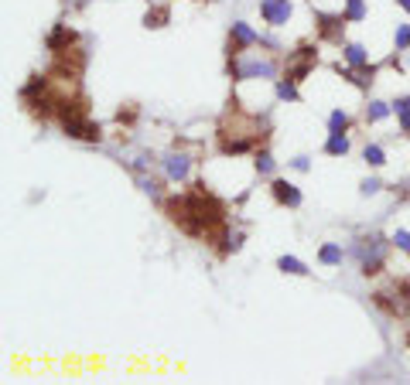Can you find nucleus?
Masks as SVG:
<instances>
[{"label": "nucleus", "instance_id": "nucleus-1", "mask_svg": "<svg viewBox=\"0 0 410 385\" xmlns=\"http://www.w3.org/2000/svg\"><path fill=\"white\" fill-rule=\"evenodd\" d=\"M161 208H164V215L171 218V225H178L189 239H199L205 246H212L222 260L233 256V229H229L226 201L216 198L205 188V181H195L185 191L168 195Z\"/></svg>", "mask_w": 410, "mask_h": 385}, {"label": "nucleus", "instance_id": "nucleus-2", "mask_svg": "<svg viewBox=\"0 0 410 385\" xmlns=\"http://www.w3.org/2000/svg\"><path fill=\"white\" fill-rule=\"evenodd\" d=\"M270 137V126H267V116L260 113H246L239 96L229 99V106L222 113L219 126H216V150L222 157H243L250 150H260Z\"/></svg>", "mask_w": 410, "mask_h": 385}, {"label": "nucleus", "instance_id": "nucleus-3", "mask_svg": "<svg viewBox=\"0 0 410 385\" xmlns=\"http://www.w3.org/2000/svg\"><path fill=\"white\" fill-rule=\"evenodd\" d=\"M390 246H394V239H383V235L373 232V235L356 239L349 252H352L356 262H359V273L369 279V277H379V273L386 270V252H390Z\"/></svg>", "mask_w": 410, "mask_h": 385}, {"label": "nucleus", "instance_id": "nucleus-4", "mask_svg": "<svg viewBox=\"0 0 410 385\" xmlns=\"http://www.w3.org/2000/svg\"><path fill=\"white\" fill-rule=\"evenodd\" d=\"M373 304L396 321H410V279H390L373 293Z\"/></svg>", "mask_w": 410, "mask_h": 385}, {"label": "nucleus", "instance_id": "nucleus-5", "mask_svg": "<svg viewBox=\"0 0 410 385\" xmlns=\"http://www.w3.org/2000/svg\"><path fill=\"white\" fill-rule=\"evenodd\" d=\"M226 76L233 82H243V78H277V62L274 58H260V55H229L226 62Z\"/></svg>", "mask_w": 410, "mask_h": 385}, {"label": "nucleus", "instance_id": "nucleus-6", "mask_svg": "<svg viewBox=\"0 0 410 385\" xmlns=\"http://www.w3.org/2000/svg\"><path fill=\"white\" fill-rule=\"evenodd\" d=\"M264 45V38L253 31L246 21H233V28H229V41H226V55H243V51H250V48Z\"/></svg>", "mask_w": 410, "mask_h": 385}, {"label": "nucleus", "instance_id": "nucleus-7", "mask_svg": "<svg viewBox=\"0 0 410 385\" xmlns=\"http://www.w3.org/2000/svg\"><path fill=\"white\" fill-rule=\"evenodd\" d=\"M62 133L69 140H82V143H99L103 140V126L89 120V116H76V120H65Z\"/></svg>", "mask_w": 410, "mask_h": 385}, {"label": "nucleus", "instance_id": "nucleus-8", "mask_svg": "<svg viewBox=\"0 0 410 385\" xmlns=\"http://www.w3.org/2000/svg\"><path fill=\"white\" fill-rule=\"evenodd\" d=\"M346 14H325V11H315V28L321 41H331V45H342V34H346Z\"/></svg>", "mask_w": 410, "mask_h": 385}, {"label": "nucleus", "instance_id": "nucleus-9", "mask_svg": "<svg viewBox=\"0 0 410 385\" xmlns=\"http://www.w3.org/2000/svg\"><path fill=\"white\" fill-rule=\"evenodd\" d=\"M161 168H164V181L181 185V181H189V174H191V157L185 150H171V154H164Z\"/></svg>", "mask_w": 410, "mask_h": 385}, {"label": "nucleus", "instance_id": "nucleus-10", "mask_svg": "<svg viewBox=\"0 0 410 385\" xmlns=\"http://www.w3.org/2000/svg\"><path fill=\"white\" fill-rule=\"evenodd\" d=\"M294 14V4L291 0H260V17H264V24L270 28H284L287 21Z\"/></svg>", "mask_w": 410, "mask_h": 385}, {"label": "nucleus", "instance_id": "nucleus-11", "mask_svg": "<svg viewBox=\"0 0 410 385\" xmlns=\"http://www.w3.org/2000/svg\"><path fill=\"white\" fill-rule=\"evenodd\" d=\"M79 41H82L79 31H76V28H69V24H62V21H59V24L45 34V48L51 51V55H55V51H69V48H76Z\"/></svg>", "mask_w": 410, "mask_h": 385}, {"label": "nucleus", "instance_id": "nucleus-12", "mask_svg": "<svg viewBox=\"0 0 410 385\" xmlns=\"http://www.w3.org/2000/svg\"><path fill=\"white\" fill-rule=\"evenodd\" d=\"M270 195H274V201H277L281 208H301V201H304L301 188L291 185V181H284V178L270 181Z\"/></svg>", "mask_w": 410, "mask_h": 385}, {"label": "nucleus", "instance_id": "nucleus-13", "mask_svg": "<svg viewBox=\"0 0 410 385\" xmlns=\"http://www.w3.org/2000/svg\"><path fill=\"white\" fill-rule=\"evenodd\" d=\"M164 24H171V7H168V4H151L147 14H144V28H147V31H151V28L158 31Z\"/></svg>", "mask_w": 410, "mask_h": 385}, {"label": "nucleus", "instance_id": "nucleus-14", "mask_svg": "<svg viewBox=\"0 0 410 385\" xmlns=\"http://www.w3.org/2000/svg\"><path fill=\"white\" fill-rule=\"evenodd\" d=\"M342 58H346V65H352V68H366V65H369V55H366V48L359 45V41L342 45Z\"/></svg>", "mask_w": 410, "mask_h": 385}, {"label": "nucleus", "instance_id": "nucleus-15", "mask_svg": "<svg viewBox=\"0 0 410 385\" xmlns=\"http://www.w3.org/2000/svg\"><path fill=\"white\" fill-rule=\"evenodd\" d=\"M253 168H256V174H260V178H270V174H274V168H277V160L270 157L267 143H264L260 150H253Z\"/></svg>", "mask_w": 410, "mask_h": 385}, {"label": "nucleus", "instance_id": "nucleus-16", "mask_svg": "<svg viewBox=\"0 0 410 385\" xmlns=\"http://www.w3.org/2000/svg\"><path fill=\"white\" fill-rule=\"evenodd\" d=\"M315 65L318 62H304V58H287V78H294V82H304V78L315 72Z\"/></svg>", "mask_w": 410, "mask_h": 385}, {"label": "nucleus", "instance_id": "nucleus-17", "mask_svg": "<svg viewBox=\"0 0 410 385\" xmlns=\"http://www.w3.org/2000/svg\"><path fill=\"white\" fill-rule=\"evenodd\" d=\"M349 150H352V143H349L346 133H329V140H325V154L329 157H346Z\"/></svg>", "mask_w": 410, "mask_h": 385}, {"label": "nucleus", "instance_id": "nucleus-18", "mask_svg": "<svg viewBox=\"0 0 410 385\" xmlns=\"http://www.w3.org/2000/svg\"><path fill=\"white\" fill-rule=\"evenodd\" d=\"M342 260H346V252H342V246H335V242H325V246L318 249V262L321 266H342Z\"/></svg>", "mask_w": 410, "mask_h": 385}, {"label": "nucleus", "instance_id": "nucleus-19", "mask_svg": "<svg viewBox=\"0 0 410 385\" xmlns=\"http://www.w3.org/2000/svg\"><path fill=\"white\" fill-rule=\"evenodd\" d=\"M277 270L287 273V277H308V273H311V270H308L298 256H281V260H277Z\"/></svg>", "mask_w": 410, "mask_h": 385}, {"label": "nucleus", "instance_id": "nucleus-20", "mask_svg": "<svg viewBox=\"0 0 410 385\" xmlns=\"http://www.w3.org/2000/svg\"><path fill=\"white\" fill-rule=\"evenodd\" d=\"M394 113V103H383V99H373L369 106H366V120L369 123H383L386 116Z\"/></svg>", "mask_w": 410, "mask_h": 385}, {"label": "nucleus", "instance_id": "nucleus-21", "mask_svg": "<svg viewBox=\"0 0 410 385\" xmlns=\"http://www.w3.org/2000/svg\"><path fill=\"white\" fill-rule=\"evenodd\" d=\"M137 185H141V191L147 195V198H154L158 205H164V198H168V195L161 191V181H158V178H147V174H141V178H137Z\"/></svg>", "mask_w": 410, "mask_h": 385}, {"label": "nucleus", "instance_id": "nucleus-22", "mask_svg": "<svg viewBox=\"0 0 410 385\" xmlns=\"http://www.w3.org/2000/svg\"><path fill=\"white\" fill-rule=\"evenodd\" d=\"M274 89H277V99H284V103H298L301 99V93H298V82H294V78H277V86H274Z\"/></svg>", "mask_w": 410, "mask_h": 385}, {"label": "nucleus", "instance_id": "nucleus-23", "mask_svg": "<svg viewBox=\"0 0 410 385\" xmlns=\"http://www.w3.org/2000/svg\"><path fill=\"white\" fill-rule=\"evenodd\" d=\"M394 113H396V123H400V130H404V133H410V93L400 96V99H394Z\"/></svg>", "mask_w": 410, "mask_h": 385}, {"label": "nucleus", "instance_id": "nucleus-24", "mask_svg": "<svg viewBox=\"0 0 410 385\" xmlns=\"http://www.w3.org/2000/svg\"><path fill=\"white\" fill-rule=\"evenodd\" d=\"M349 126H352L349 113H342V109H331V113H329V133H349Z\"/></svg>", "mask_w": 410, "mask_h": 385}, {"label": "nucleus", "instance_id": "nucleus-25", "mask_svg": "<svg viewBox=\"0 0 410 385\" xmlns=\"http://www.w3.org/2000/svg\"><path fill=\"white\" fill-rule=\"evenodd\" d=\"M346 21L349 24H359V21H366V0H346Z\"/></svg>", "mask_w": 410, "mask_h": 385}, {"label": "nucleus", "instance_id": "nucleus-26", "mask_svg": "<svg viewBox=\"0 0 410 385\" xmlns=\"http://www.w3.org/2000/svg\"><path fill=\"white\" fill-rule=\"evenodd\" d=\"M363 157H366V164H369V168H383V164H386V150H383L379 143H366Z\"/></svg>", "mask_w": 410, "mask_h": 385}, {"label": "nucleus", "instance_id": "nucleus-27", "mask_svg": "<svg viewBox=\"0 0 410 385\" xmlns=\"http://www.w3.org/2000/svg\"><path fill=\"white\" fill-rule=\"evenodd\" d=\"M287 58H304V62H318V45H308V41H304V45H298L294 51H291V55H287Z\"/></svg>", "mask_w": 410, "mask_h": 385}, {"label": "nucleus", "instance_id": "nucleus-28", "mask_svg": "<svg viewBox=\"0 0 410 385\" xmlns=\"http://www.w3.org/2000/svg\"><path fill=\"white\" fill-rule=\"evenodd\" d=\"M394 48H396V51H407V48H410V24H396Z\"/></svg>", "mask_w": 410, "mask_h": 385}, {"label": "nucleus", "instance_id": "nucleus-29", "mask_svg": "<svg viewBox=\"0 0 410 385\" xmlns=\"http://www.w3.org/2000/svg\"><path fill=\"white\" fill-rule=\"evenodd\" d=\"M137 116H141V109L126 106V109H120V113H116V123H120V126H134V123H137Z\"/></svg>", "mask_w": 410, "mask_h": 385}, {"label": "nucleus", "instance_id": "nucleus-30", "mask_svg": "<svg viewBox=\"0 0 410 385\" xmlns=\"http://www.w3.org/2000/svg\"><path fill=\"white\" fill-rule=\"evenodd\" d=\"M390 239H394V246L400 249V252H407V256H410V232L407 229H396Z\"/></svg>", "mask_w": 410, "mask_h": 385}, {"label": "nucleus", "instance_id": "nucleus-31", "mask_svg": "<svg viewBox=\"0 0 410 385\" xmlns=\"http://www.w3.org/2000/svg\"><path fill=\"white\" fill-rule=\"evenodd\" d=\"M379 188H383V185H379V178H366L363 185H359V191H363V195H376Z\"/></svg>", "mask_w": 410, "mask_h": 385}, {"label": "nucleus", "instance_id": "nucleus-32", "mask_svg": "<svg viewBox=\"0 0 410 385\" xmlns=\"http://www.w3.org/2000/svg\"><path fill=\"white\" fill-rule=\"evenodd\" d=\"M291 168L304 174V170H311V160H308V157H294V160H291Z\"/></svg>", "mask_w": 410, "mask_h": 385}, {"label": "nucleus", "instance_id": "nucleus-33", "mask_svg": "<svg viewBox=\"0 0 410 385\" xmlns=\"http://www.w3.org/2000/svg\"><path fill=\"white\" fill-rule=\"evenodd\" d=\"M396 4H400V7H404V11L410 14V0H396Z\"/></svg>", "mask_w": 410, "mask_h": 385}, {"label": "nucleus", "instance_id": "nucleus-34", "mask_svg": "<svg viewBox=\"0 0 410 385\" xmlns=\"http://www.w3.org/2000/svg\"><path fill=\"white\" fill-rule=\"evenodd\" d=\"M407 341H410V338H407Z\"/></svg>", "mask_w": 410, "mask_h": 385}]
</instances>
